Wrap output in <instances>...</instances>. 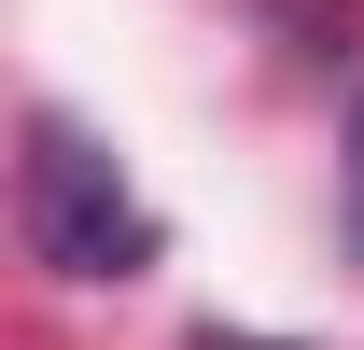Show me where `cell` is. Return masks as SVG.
<instances>
[{"instance_id": "obj_1", "label": "cell", "mask_w": 364, "mask_h": 350, "mask_svg": "<svg viewBox=\"0 0 364 350\" xmlns=\"http://www.w3.org/2000/svg\"><path fill=\"white\" fill-rule=\"evenodd\" d=\"M14 238H28V266H56V280H140V266H154V211L127 196V169H112L70 112H28Z\"/></svg>"}, {"instance_id": "obj_3", "label": "cell", "mask_w": 364, "mask_h": 350, "mask_svg": "<svg viewBox=\"0 0 364 350\" xmlns=\"http://www.w3.org/2000/svg\"><path fill=\"white\" fill-rule=\"evenodd\" d=\"M196 350H267V336H196Z\"/></svg>"}, {"instance_id": "obj_2", "label": "cell", "mask_w": 364, "mask_h": 350, "mask_svg": "<svg viewBox=\"0 0 364 350\" xmlns=\"http://www.w3.org/2000/svg\"><path fill=\"white\" fill-rule=\"evenodd\" d=\"M350 238H364V112H350Z\"/></svg>"}]
</instances>
